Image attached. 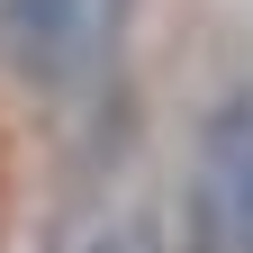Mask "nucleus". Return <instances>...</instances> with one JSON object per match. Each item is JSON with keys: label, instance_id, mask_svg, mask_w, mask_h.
Listing matches in <instances>:
<instances>
[{"label": "nucleus", "instance_id": "1", "mask_svg": "<svg viewBox=\"0 0 253 253\" xmlns=\"http://www.w3.org/2000/svg\"><path fill=\"white\" fill-rule=\"evenodd\" d=\"M136 0H0V63L37 90H82L118 63Z\"/></svg>", "mask_w": 253, "mask_h": 253}, {"label": "nucleus", "instance_id": "2", "mask_svg": "<svg viewBox=\"0 0 253 253\" xmlns=\"http://www.w3.org/2000/svg\"><path fill=\"white\" fill-rule=\"evenodd\" d=\"M190 253H253V90L208 109L190 163Z\"/></svg>", "mask_w": 253, "mask_h": 253}]
</instances>
